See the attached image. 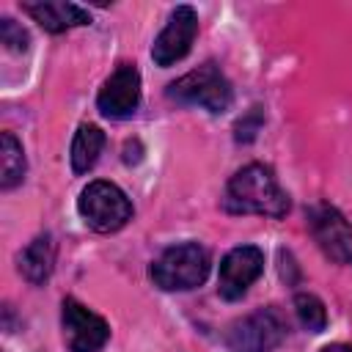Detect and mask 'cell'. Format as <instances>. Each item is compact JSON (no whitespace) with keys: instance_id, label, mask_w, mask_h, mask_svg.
<instances>
[{"instance_id":"obj_1","label":"cell","mask_w":352,"mask_h":352,"mask_svg":"<svg viewBox=\"0 0 352 352\" xmlns=\"http://www.w3.org/2000/svg\"><path fill=\"white\" fill-rule=\"evenodd\" d=\"M226 204L234 212H250L264 217H283L289 212V195L280 190L278 179L267 165H245L236 170L226 187Z\"/></svg>"},{"instance_id":"obj_2","label":"cell","mask_w":352,"mask_h":352,"mask_svg":"<svg viewBox=\"0 0 352 352\" xmlns=\"http://www.w3.org/2000/svg\"><path fill=\"white\" fill-rule=\"evenodd\" d=\"M209 253L198 242H184L168 248L151 264V280L165 292H187L206 280Z\"/></svg>"},{"instance_id":"obj_3","label":"cell","mask_w":352,"mask_h":352,"mask_svg":"<svg viewBox=\"0 0 352 352\" xmlns=\"http://www.w3.org/2000/svg\"><path fill=\"white\" fill-rule=\"evenodd\" d=\"M168 99L179 102V104H195L209 113H226L231 107L234 91H231V82L226 80V74L214 63H204V66L187 72L184 77H179L176 82H170Z\"/></svg>"},{"instance_id":"obj_4","label":"cell","mask_w":352,"mask_h":352,"mask_svg":"<svg viewBox=\"0 0 352 352\" xmlns=\"http://www.w3.org/2000/svg\"><path fill=\"white\" fill-rule=\"evenodd\" d=\"M286 336H289L286 316L278 308L267 305L236 319L226 330V344L234 352H272L286 341Z\"/></svg>"},{"instance_id":"obj_5","label":"cell","mask_w":352,"mask_h":352,"mask_svg":"<svg viewBox=\"0 0 352 352\" xmlns=\"http://www.w3.org/2000/svg\"><path fill=\"white\" fill-rule=\"evenodd\" d=\"M77 209H80L85 226L94 228V231H99V234L118 231L132 217V204L124 195V190L116 187L113 182H102V179L99 182H91L80 192Z\"/></svg>"},{"instance_id":"obj_6","label":"cell","mask_w":352,"mask_h":352,"mask_svg":"<svg viewBox=\"0 0 352 352\" xmlns=\"http://www.w3.org/2000/svg\"><path fill=\"white\" fill-rule=\"evenodd\" d=\"M60 322H63V341L69 352H102V346L110 338L107 322L91 308H85L82 302H77L74 297L63 300Z\"/></svg>"},{"instance_id":"obj_7","label":"cell","mask_w":352,"mask_h":352,"mask_svg":"<svg viewBox=\"0 0 352 352\" xmlns=\"http://www.w3.org/2000/svg\"><path fill=\"white\" fill-rule=\"evenodd\" d=\"M308 226L319 248L338 264H352V226L330 204H314L308 209Z\"/></svg>"},{"instance_id":"obj_8","label":"cell","mask_w":352,"mask_h":352,"mask_svg":"<svg viewBox=\"0 0 352 352\" xmlns=\"http://www.w3.org/2000/svg\"><path fill=\"white\" fill-rule=\"evenodd\" d=\"M198 36V16L190 6H176L173 14L168 16V25L160 30V36L151 44V58L157 66H170L182 60L192 41Z\"/></svg>"},{"instance_id":"obj_9","label":"cell","mask_w":352,"mask_h":352,"mask_svg":"<svg viewBox=\"0 0 352 352\" xmlns=\"http://www.w3.org/2000/svg\"><path fill=\"white\" fill-rule=\"evenodd\" d=\"M140 104V72L135 63H118L104 80L96 96V107L104 118H129Z\"/></svg>"},{"instance_id":"obj_10","label":"cell","mask_w":352,"mask_h":352,"mask_svg":"<svg viewBox=\"0 0 352 352\" xmlns=\"http://www.w3.org/2000/svg\"><path fill=\"white\" fill-rule=\"evenodd\" d=\"M264 272V253L256 245H239L226 253L220 261V275H217V292L226 300H239L253 280Z\"/></svg>"},{"instance_id":"obj_11","label":"cell","mask_w":352,"mask_h":352,"mask_svg":"<svg viewBox=\"0 0 352 352\" xmlns=\"http://www.w3.org/2000/svg\"><path fill=\"white\" fill-rule=\"evenodd\" d=\"M22 8L50 33H63L80 25H91V14L77 3L41 0V3H22Z\"/></svg>"},{"instance_id":"obj_12","label":"cell","mask_w":352,"mask_h":352,"mask_svg":"<svg viewBox=\"0 0 352 352\" xmlns=\"http://www.w3.org/2000/svg\"><path fill=\"white\" fill-rule=\"evenodd\" d=\"M55 264V245L50 234L36 236L22 253H19V272L30 280V283H44L52 272Z\"/></svg>"},{"instance_id":"obj_13","label":"cell","mask_w":352,"mask_h":352,"mask_svg":"<svg viewBox=\"0 0 352 352\" xmlns=\"http://www.w3.org/2000/svg\"><path fill=\"white\" fill-rule=\"evenodd\" d=\"M104 146V132L96 124H80L72 140V170L74 173H88Z\"/></svg>"},{"instance_id":"obj_14","label":"cell","mask_w":352,"mask_h":352,"mask_svg":"<svg viewBox=\"0 0 352 352\" xmlns=\"http://www.w3.org/2000/svg\"><path fill=\"white\" fill-rule=\"evenodd\" d=\"M0 173H3L0 176L3 190H11L25 179V151L11 132L0 135Z\"/></svg>"},{"instance_id":"obj_15","label":"cell","mask_w":352,"mask_h":352,"mask_svg":"<svg viewBox=\"0 0 352 352\" xmlns=\"http://www.w3.org/2000/svg\"><path fill=\"white\" fill-rule=\"evenodd\" d=\"M294 308H297V316H300L305 330L322 333L327 327V311H324V302L316 294H305V292L297 294L294 297Z\"/></svg>"},{"instance_id":"obj_16","label":"cell","mask_w":352,"mask_h":352,"mask_svg":"<svg viewBox=\"0 0 352 352\" xmlns=\"http://www.w3.org/2000/svg\"><path fill=\"white\" fill-rule=\"evenodd\" d=\"M0 41H3L8 50H14V52H25L28 44H30V36H28V30H25L22 25H16L11 16H3V19H0Z\"/></svg>"},{"instance_id":"obj_17","label":"cell","mask_w":352,"mask_h":352,"mask_svg":"<svg viewBox=\"0 0 352 352\" xmlns=\"http://www.w3.org/2000/svg\"><path fill=\"white\" fill-rule=\"evenodd\" d=\"M258 126H261V107H253V110L236 124V140H239V143H250V140L256 138Z\"/></svg>"},{"instance_id":"obj_18","label":"cell","mask_w":352,"mask_h":352,"mask_svg":"<svg viewBox=\"0 0 352 352\" xmlns=\"http://www.w3.org/2000/svg\"><path fill=\"white\" fill-rule=\"evenodd\" d=\"M322 352H352V346L349 344H327Z\"/></svg>"}]
</instances>
